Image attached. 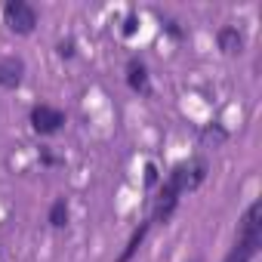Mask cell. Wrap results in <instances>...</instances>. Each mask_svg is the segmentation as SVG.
<instances>
[{"mask_svg":"<svg viewBox=\"0 0 262 262\" xmlns=\"http://www.w3.org/2000/svg\"><path fill=\"white\" fill-rule=\"evenodd\" d=\"M207 161L204 158H194V161H182L170 170V176L164 179L158 198H155V213H151V222L155 225H167L173 219V213L179 210V201L185 191H198L207 179Z\"/></svg>","mask_w":262,"mask_h":262,"instance_id":"6da1fadb","label":"cell"},{"mask_svg":"<svg viewBox=\"0 0 262 262\" xmlns=\"http://www.w3.org/2000/svg\"><path fill=\"white\" fill-rule=\"evenodd\" d=\"M259 250H262V201H253L244 210L234 247L225 253L222 262H253Z\"/></svg>","mask_w":262,"mask_h":262,"instance_id":"7a4b0ae2","label":"cell"},{"mask_svg":"<svg viewBox=\"0 0 262 262\" xmlns=\"http://www.w3.org/2000/svg\"><path fill=\"white\" fill-rule=\"evenodd\" d=\"M161 25L167 28V34H170L173 40H182V28H179V25H176L173 19H164V16H161Z\"/></svg>","mask_w":262,"mask_h":262,"instance_id":"8fae6325","label":"cell"},{"mask_svg":"<svg viewBox=\"0 0 262 262\" xmlns=\"http://www.w3.org/2000/svg\"><path fill=\"white\" fill-rule=\"evenodd\" d=\"M225 139H228V129H225L222 123H207V126L201 129V142H204V145H213V148H216V145H222Z\"/></svg>","mask_w":262,"mask_h":262,"instance_id":"9c48e42d","label":"cell"},{"mask_svg":"<svg viewBox=\"0 0 262 262\" xmlns=\"http://www.w3.org/2000/svg\"><path fill=\"white\" fill-rule=\"evenodd\" d=\"M25 77V62L22 59H4L0 62V86L4 90H16Z\"/></svg>","mask_w":262,"mask_h":262,"instance_id":"8992f818","label":"cell"},{"mask_svg":"<svg viewBox=\"0 0 262 262\" xmlns=\"http://www.w3.org/2000/svg\"><path fill=\"white\" fill-rule=\"evenodd\" d=\"M148 231H151V219H145V222H139V228L129 234V241H126V247H123V253L114 259V262H133V256L139 253V247L145 244V237H148Z\"/></svg>","mask_w":262,"mask_h":262,"instance_id":"ba28073f","label":"cell"},{"mask_svg":"<svg viewBox=\"0 0 262 262\" xmlns=\"http://www.w3.org/2000/svg\"><path fill=\"white\" fill-rule=\"evenodd\" d=\"M40 161H43V164H47V167H50V164H56V158H53V155H50V151H47V148H40Z\"/></svg>","mask_w":262,"mask_h":262,"instance_id":"9a60e30c","label":"cell"},{"mask_svg":"<svg viewBox=\"0 0 262 262\" xmlns=\"http://www.w3.org/2000/svg\"><path fill=\"white\" fill-rule=\"evenodd\" d=\"M136 28H139V25H136V16L129 13V16H126V22H123V37H133V34H136Z\"/></svg>","mask_w":262,"mask_h":262,"instance_id":"4fadbf2b","label":"cell"},{"mask_svg":"<svg viewBox=\"0 0 262 262\" xmlns=\"http://www.w3.org/2000/svg\"><path fill=\"white\" fill-rule=\"evenodd\" d=\"M126 86L133 90V93H139V96H151V77H148V68H145V62L136 59V56L126 62Z\"/></svg>","mask_w":262,"mask_h":262,"instance_id":"5b68a950","label":"cell"},{"mask_svg":"<svg viewBox=\"0 0 262 262\" xmlns=\"http://www.w3.org/2000/svg\"><path fill=\"white\" fill-rule=\"evenodd\" d=\"M47 219H50L53 228H65V225H68V198H56Z\"/></svg>","mask_w":262,"mask_h":262,"instance_id":"30bf717a","label":"cell"},{"mask_svg":"<svg viewBox=\"0 0 262 262\" xmlns=\"http://www.w3.org/2000/svg\"><path fill=\"white\" fill-rule=\"evenodd\" d=\"M155 182H158V167H155V164H148V167H145V185L151 188Z\"/></svg>","mask_w":262,"mask_h":262,"instance_id":"5bb4252c","label":"cell"},{"mask_svg":"<svg viewBox=\"0 0 262 262\" xmlns=\"http://www.w3.org/2000/svg\"><path fill=\"white\" fill-rule=\"evenodd\" d=\"M4 22L13 34L28 37L37 28V10L31 4H25V0H7L4 4Z\"/></svg>","mask_w":262,"mask_h":262,"instance_id":"3957f363","label":"cell"},{"mask_svg":"<svg viewBox=\"0 0 262 262\" xmlns=\"http://www.w3.org/2000/svg\"><path fill=\"white\" fill-rule=\"evenodd\" d=\"M216 43H219V50H222L225 56H237V53H244V34H241L234 25H225V28H219V34H216Z\"/></svg>","mask_w":262,"mask_h":262,"instance_id":"52a82bcc","label":"cell"},{"mask_svg":"<svg viewBox=\"0 0 262 262\" xmlns=\"http://www.w3.org/2000/svg\"><path fill=\"white\" fill-rule=\"evenodd\" d=\"M28 120H31V129H34V133L53 136V133H59V129L65 126V111H59V108H53V105H34Z\"/></svg>","mask_w":262,"mask_h":262,"instance_id":"277c9868","label":"cell"},{"mask_svg":"<svg viewBox=\"0 0 262 262\" xmlns=\"http://www.w3.org/2000/svg\"><path fill=\"white\" fill-rule=\"evenodd\" d=\"M56 53H59L62 59H74V40H62V43L56 47Z\"/></svg>","mask_w":262,"mask_h":262,"instance_id":"7c38bea8","label":"cell"}]
</instances>
